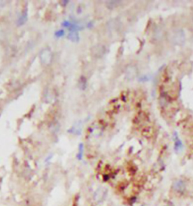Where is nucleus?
<instances>
[{
    "instance_id": "f257e3e1",
    "label": "nucleus",
    "mask_w": 193,
    "mask_h": 206,
    "mask_svg": "<svg viewBox=\"0 0 193 206\" xmlns=\"http://www.w3.org/2000/svg\"><path fill=\"white\" fill-rule=\"evenodd\" d=\"M107 194V188L103 187V186L97 188L96 191L94 192V200L97 205L101 204L106 200Z\"/></svg>"
},
{
    "instance_id": "f03ea898",
    "label": "nucleus",
    "mask_w": 193,
    "mask_h": 206,
    "mask_svg": "<svg viewBox=\"0 0 193 206\" xmlns=\"http://www.w3.org/2000/svg\"><path fill=\"white\" fill-rule=\"evenodd\" d=\"M172 189L173 191L177 193L182 194L184 192L186 191V183L184 182L183 180H176L173 181V184H172Z\"/></svg>"
},
{
    "instance_id": "7ed1b4c3",
    "label": "nucleus",
    "mask_w": 193,
    "mask_h": 206,
    "mask_svg": "<svg viewBox=\"0 0 193 206\" xmlns=\"http://www.w3.org/2000/svg\"><path fill=\"white\" fill-rule=\"evenodd\" d=\"M40 58L44 64H49L51 61V58H52L51 52L48 49H45L41 53Z\"/></svg>"
},
{
    "instance_id": "20e7f679",
    "label": "nucleus",
    "mask_w": 193,
    "mask_h": 206,
    "mask_svg": "<svg viewBox=\"0 0 193 206\" xmlns=\"http://www.w3.org/2000/svg\"><path fill=\"white\" fill-rule=\"evenodd\" d=\"M28 20V13H27V10H25V11H23L22 13L20 15L19 18H17V24L19 27H21V26L24 25V24L27 23Z\"/></svg>"
},
{
    "instance_id": "39448f33",
    "label": "nucleus",
    "mask_w": 193,
    "mask_h": 206,
    "mask_svg": "<svg viewBox=\"0 0 193 206\" xmlns=\"http://www.w3.org/2000/svg\"><path fill=\"white\" fill-rule=\"evenodd\" d=\"M173 140H174V149L177 152H180L183 149V143L179 138L178 135L177 133H174L173 135Z\"/></svg>"
},
{
    "instance_id": "423d86ee",
    "label": "nucleus",
    "mask_w": 193,
    "mask_h": 206,
    "mask_svg": "<svg viewBox=\"0 0 193 206\" xmlns=\"http://www.w3.org/2000/svg\"><path fill=\"white\" fill-rule=\"evenodd\" d=\"M68 39L73 42H77L79 40V36L78 32H69L68 35Z\"/></svg>"
},
{
    "instance_id": "0eeeda50",
    "label": "nucleus",
    "mask_w": 193,
    "mask_h": 206,
    "mask_svg": "<svg viewBox=\"0 0 193 206\" xmlns=\"http://www.w3.org/2000/svg\"><path fill=\"white\" fill-rule=\"evenodd\" d=\"M83 154H84V146L83 144H80L78 145V152L77 154V159L78 160H82L83 158Z\"/></svg>"
},
{
    "instance_id": "6e6552de",
    "label": "nucleus",
    "mask_w": 193,
    "mask_h": 206,
    "mask_svg": "<svg viewBox=\"0 0 193 206\" xmlns=\"http://www.w3.org/2000/svg\"><path fill=\"white\" fill-rule=\"evenodd\" d=\"M54 35H55V36L56 37L57 39L62 38L63 36H64V35H65V31H64V29H58V30L55 31Z\"/></svg>"
},
{
    "instance_id": "1a4fd4ad",
    "label": "nucleus",
    "mask_w": 193,
    "mask_h": 206,
    "mask_svg": "<svg viewBox=\"0 0 193 206\" xmlns=\"http://www.w3.org/2000/svg\"><path fill=\"white\" fill-rule=\"evenodd\" d=\"M164 206H174V205H173V203L172 202H171V201H167L165 202Z\"/></svg>"
},
{
    "instance_id": "9d476101",
    "label": "nucleus",
    "mask_w": 193,
    "mask_h": 206,
    "mask_svg": "<svg viewBox=\"0 0 193 206\" xmlns=\"http://www.w3.org/2000/svg\"><path fill=\"white\" fill-rule=\"evenodd\" d=\"M51 158H52V156H50L49 157H47V159H45V163H48V162H49V161H50V159H51Z\"/></svg>"
}]
</instances>
